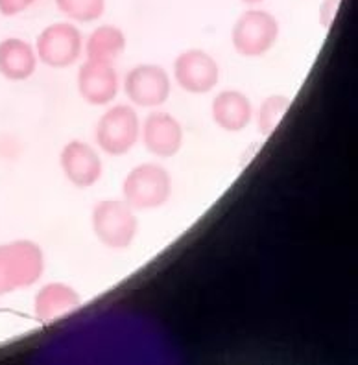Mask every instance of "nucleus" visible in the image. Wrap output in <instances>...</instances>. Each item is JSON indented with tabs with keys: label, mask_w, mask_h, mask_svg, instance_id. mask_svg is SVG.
<instances>
[{
	"label": "nucleus",
	"mask_w": 358,
	"mask_h": 365,
	"mask_svg": "<svg viewBox=\"0 0 358 365\" xmlns=\"http://www.w3.org/2000/svg\"><path fill=\"white\" fill-rule=\"evenodd\" d=\"M45 273V253L28 238L0 244V297L39 282Z\"/></svg>",
	"instance_id": "nucleus-1"
},
{
	"label": "nucleus",
	"mask_w": 358,
	"mask_h": 365,
	"mask_svg": "<svg viewBox=\"0 0 358 365\" xmlns=\"http://www.w3.org/2000/svg\"><path fill=\"white\" fill-rule=\"evenodd\" d=\"M174 190L170 172L159 163H140L122 181V200L133 210H155L168 203Z\"/></svg>",
	"instance_id": "nucleus-2"
},
{
	"label": "nucleus",
	"mask_w": 358,
	"mask_h": 365,
	"mask_svg": "<svg viewBox=\"0 0 358 365\" xmlns=\"http://www.w3.org/2000/svg\"><path fill=\"white\" fill-rule=\"evenodd\" d=\"M281 36V24L268 9L253 6L242 11L231 28V45L242 58H262L275 46Z\"/></svg>",
	"instance_id": "nucleus-3"
},
{
	"label": "nucleus",
	"mask_w": 358,
	"mask_h": 365,
	"mask_svg": "<svg viewBox=\"0 0 358 365\" xmlns=\"http://www.w3.org/2000/svg\"><path fill=\"white\" fill-rule=\"evenodd\" d=\"M91 227L103 247L124 251L137 238L139 220L124 200H103L91 212Z\"/></svg>",
	"instance_id": "nucleus-4"
},
{
	"label": "nucleus",
	"mask_w": 358,
	"mask_h": 365,
	"mask_svg": "<svg viewBox=\"0 0 358 365\" xmlns=\"http://www.w3.org/2000/svg\"><path fill=\"white\" fill-rule=\"evenodd\" d=\"M94 138L103 153L122 157L130 153L140 140V120L133 106L109 107L96 122Z\"/></svg>",
	"instance_id": "nucleus-5"
},
{
	"label": "nucleus",
	"mask_w": 358,
	"mask_h": 365,
	"mask_svg": "<svg viewBox=\"0 0 358 365\" xmlns=\"http://www.w3.org/2000/svg\"><path fill=\"white\" fill-rule=\"evenodd\" d=\"M83 36L80 28L71 21L65 23H52L39 31L36 39L37 59L45 67L68 68L83 53Z\"/></svg>",
	"instance_id": "nucleus-6"
},
{
	"label": "nucleus",
	"mask_w": 358,
	"mask_h": 365,
	"mask_svg": "<svg viewBox=\"0 0 358 365\" xmlns=\"http://www.w3.org/2000/svg\"><path fill=\"white\" fill-rule=\"evenodd\" d=\"M122 87L133 106L155 109L170 98L172 80L170 74L155 63H140L128 71Z\"/></svg>",
	"instance_id": "nucleus-7"
},
{
	"label": "nucleus",
	"mask_w": 358,
	"mask_h": 365,
	"mask_svg": "<svg viewBox=\"0 0 358 365\" xmlns=\"http://www.w3.org/2000/svg\"><path fill=\"white\" fill-rule=\"evenodd\" d=\"M175 83L188 94H207L220 83V65L207 50L188 48L174 59Z\"/></svg>",
	"instance_id": "nucleus-8"
},
{
	"label": "nucleus",
	"mask_w": 358,
	"mask_h": 365,
	"mask_svg": "<svg viewBox=\"0 0 358 365\" xmlns=\"http://www.w3.org/2000/svg\"><path fill=\"white\" fill-rule=\"evenodd\" d=\"M140 140L157 159H172L183 148V125L170 113L153 111L140 124Z\"/></svg>",
	"instance_id": "nucleus-9"
},
{
	"label": "nucleus",
	"mask_w": 358,
	"mask_h": 365,
	"mask_svg": "<svg viewBox=\"0 0 358 365\" xmlns=\"http://www.w3.org/2000/svg\"><path fill=\"white\" fill-rule=\"evenodd\" d=\"M59 165H61L63 175L76 188L94 187L103 174L100 153L80 138H74L63 146L59 153Z\"/></svg>",
	"instance_id": "nucleus-10"
},
{
	"label": "nucleus",
	"mask_w": 358,
	"mask_h": 365,
	"mask_svg": "<svg viewBox=\"0 0 358 365\" xmlns=\"http://www.w3.org/2000/svg\"><path fill=\"white\" fill-rule=\"evenodd\" d=\"M76 83L81 100L94 107L109 106L117 100L118 91H121V80L115 71V65L89 61V59L81 63Z\"/></svg>",
	"instance_id": "nucleus-11"
},
{
	"label": "nucleus",
	"mask_w": 358,
	"mask_h": 365,
	"mask_svg": "<svg viewBox=\"0 0 358 365\" xmlns=\"http://www.w3.org/2000/svg\"><path fill=\"white\" fill-rule=\"evenodd\" d=\"M210 116L225 133H240L251 124L255 111L246 94L237 89L222 91L210 103Z\"/></svg>",
	"instance_id": "nucleus-12"
},
{
	"label": "nucleus",
	"mask_w": 358,
	"mask_h": 365,
	"mask_svg": "<svg viewBox=\"0 0 358 365\" xmlns=\"http://www.w3.org/2000/svg\"><path fill=\"white\" fill-rule=\"evenodd\" d=\"M81 307L76 288L67 282H48L37 289L34 297V314L39 323H54Z\"/></svg>",
	"instance_id": "nucleus-13"
},
{
	"label": "nucleus",
	"mask_w": 358,
	"mask_h": 365,
	"mask_svg": "<svg viewBox=\"0 0 358 365\" xmlns=\"http://www.w3.org/2000/svg\"><path fill=\"white\" fill-rule=\"evenodd\" d=\"M37 53L34 45L21 37L0 41V76L9 81H24L37 71Z\"/></svg>",
	"instance_id": "nucleus-14"
},
{
	"label": "nucleus",
	"mask_w": 358,
	"mask_h": 365,
	"mask_svg": "<svg viewBox=\"0 0 358 365\" xmlns=\"http://www.w3.org/2000/svg\"><path fill=\"white\" fill-rule=\"evenodd\" d=\"M128 39L126 34L115 24H102L96 26L83 41V52L89 61L115 65L126 52Z\"/></svg>",
	"instance_id": "nucleus-15"
},
{
	"label": "nucleus",
	"mask_w": 358,
	"mask_h": 365,
	"mask_svg": "<svg viewBox=\"0 0 358 365\" xmlns=\"http://www.w3.org/2000/svg\"><path fill=\"white\" fill-rule=\"evenodd\" d=\"M63 17L74 24L96 23L106 14L108 0H54Z\"/></svg>",
	"instance_id": "nucleus-16"
},
{
	"label": "nucleus",
	"mask_w": 358,
	"mask_h": 365,
	"mask_svg": "<svg viewBox=\"0 0 358 365\" xmlns=\"http://www.w3.org/2000/svg\"><path fill=\"white\" fill-rule=\"evenodd\" d=\"M290 98L285 94H270L268 98L260 102L259 111H257V130L262 137H270L277 130L282 118L287 116L290 109Z\"/></svg>",
	"instance_id": "nucleus-17"
},
{
	"label": "nucleus",
	"mask_w": 358,
	"mask_h": 365,
	"mask_svg": "<svg viewBox=\"0 0 358 365\" xmlns=\"http://www.w3.org/2000/svg\"><path fill=\"white\" fill-rule=\"evenodd\" d=\"M342 0H322L318 9V21L323 30H331L334 24L338 11H340Z\"/></svg>",
	"instance_id": "nucleus-18"
},
{
	"label": "nucleus",
	"mask_w": 358,
	"mask_h": 365,
	"mask_svg": "<svg viewBox=\"0 0 358 365\" xmlns=\"http://www.w3.org/2000/svg\"><path fill=\"white\" fill-rule=\"evenodd\" d=\"M36 2L37 0H0V15L2 17H17Z\"/></svg>",
	"instance_id": "nucleus-19"
},
{
	"label": "nucleus",
	"mask_w": 358,
	"mask_h": 365,
	"mask_svg": "<svg viewBox=\"0 0 358 365\" xmlns=\"http://www.w3.org/2000/svg\"><path fill=\"white\" fill-rule=\"evenodd\" d=\"M242 4H246L247 8H253V6H260V4H265L266 0H240Z\"/></svg>",
	"instance_id": "nucleus-20"
}]
</instances>
